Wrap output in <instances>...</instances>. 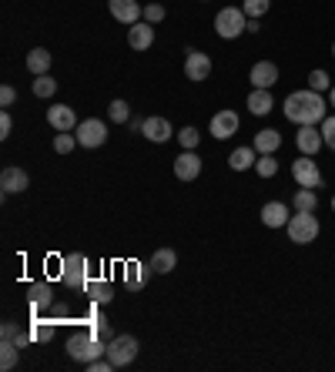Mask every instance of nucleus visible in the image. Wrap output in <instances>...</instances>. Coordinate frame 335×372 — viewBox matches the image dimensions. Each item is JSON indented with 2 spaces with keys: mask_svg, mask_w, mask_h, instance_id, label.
<instances>
[{
  "mask_svg": "<svg viewBox=\"0 0 335 372\" xmlns=\"http://www.w3.org/2000/svg\"><path fill=\"white\" fill-rule=\"evenodd\" d=\"M325 111H329V104L322 101V94L319 91H292L288 98H285V117L288 121H295V124H322Z\"/></svg>",
  "mask_w": 335,
  "mask_h": 372,
  "instance_id": "obj_1",
  "label": "nucleus"
},
{
  "mask_svg": "<svg viewBox=\"0 0 335 372\" xmlns=\"http://www.w3.org/2000/svg\"><path fill=\"white\" fill-rule=\"evenodd\" d=\"M104 352H107V346H104V339L101 335H94L90 329H84V332H74L71 339H67V356L71 359H78V362H94V359H101Z\"/></svg>",
  "mask_w": 335,
  "mask_h": 372,
  "instance_id": "obj_2",
  "label": "nucleus"
},
{
  "mask_svg": "<svg viewBox=\"0 0 335 372\" xmlns=\"http://www.w3.org/2000/svg\"><path fill=\"white\" fill-rule=\"evenodd\" d=\"M215 34L221 40H235L248 34V13L242 7H221L218 17H215Z\"/></svg>",
  "mask_w": 335,
  "mask_h": 372,
  "instance_id": "obj_3",
  "label": "nucleus"
},
{
  "mask_svg": "<svg viewBox=\"0 0 335 372\" xmlns=\"http://www.w3.org/2000/svg\"><path fill=\"white\" fill-rule=\"evenodd\" d=\"M319 231H322V225L315 219V211H295L288 219V238L295 245H312L319 238Z\"/></svg>",
  "mask_w": 335,
  "mask_h": 372,
  "instance_id": "obj_4",
  "label": "nucleus"
},
{
  "mask_svg": "<svg viewBox=\"0 0 335 372\" xmlns=\"http://www.w3.org/2000/svg\"><path fill=\"white\" fill-rule=\"evenodd\" d=\"M88 258L81 255V252H71V255L61 258V282L67 285V289H84V282H88Z\"/></svg>",
  "mask_w": 335,
  "mask_h": 372,
  "instance_id": "obj_5",
  "label": "nucleus"
},
{
  "mask_svg": "<svg viewBox=\"0 0 335 372\" xmlns=\"http://www.w3.org/2000/svg\"><path fill=\"white\" fill-rule=\"evenodd\" d=\"M138 349H141V342L134 339V335H114L111 342H107V359L114 362V369H121V366H128V362H134V356H138Z\"/></svg>",
  "mask_w": 335,
  "mask_h": 372,
  "instance_id": "obj_6",
  "label": "nucleus"
},
{
  "mask_svg": "<svg viewBox=\"0 0 335 372\" xmlns=\"http://www.w3.org/2000/svg\"><path fill=\"white\" fill-rule=\"evenodd\" d=\"M292 178L298 181V188H322V171H319V165H315V158H309V154H302L295 165H292Z\"/></svg>",
  "mask_w": 335,
  "mask_h": 372,
  "instance_id": "obj_7",
  "label": "nucleus"
},
{
  "mask_svg": "<svg viewBox=\"0 0 335 372\" xmlns=\"http://www.w3.org/2000/svg\"><path fill=\"white\" fill-rule=\"evenodd\" d=\"M74 134H78L81 148H101L107 141V124L98 121V117H88V121H81L78 128H74Z\"/></svg>",
  "mask_w": 335,
  "mask_h": 372,
  "instance_id": "obj_8",
  "label": "nucleus"
},
{
  "mask_svg": "<svg viewBox=\"0 0 335 372\" xmlns=\"http://www.w3.org/2000/svg\"><path fill=\"white\" fill-rule=\"evenodd\" d=\"M188 57H184V77L188 81H208V74H211V57L201 51H194V47H188Z\"/></svg>",
  "mask_w": 335,
  "mask_h": 372,
  "instance_id": "obj_9",
  "label": "nucleus"
},
{
  "mask_svg": "<svg viewBox=\"0 0 335 372\" xmlns=\"http://www.w3.org/2000/svg\"><path fill=\"white\" fill-rule=\"evenodd\" d=\"M107 7H111V17H114V21H121V24H128V27L144 21V7L138 0H107Z\"/></svg>",
  "mask_w": 335,
  "mask_h": 372,
  "instance_id": "obj_10",
  "label": "nucleus"
},
{
  "mask_svg": "<svg viewBox=\"0 0 335 372\" xmlns=\"http://www.w3.org/2000/svg\"><path fill=\"white\" fill-rule=\"evenodd\" d=\"M47 124H51L54 131H74L81 121L71 104H54V107H47Z\"/></svg>",
  "mask_w": 335,
  "mask_h": 372,
  "instance_id": "obj_11",
  "label": "nucleus"
},
{
  "mask_svg": "<svg viewBox=\"0 0 335 372\" xmlns=\"http://www.w3.org/2000/svg\"><path fill=\"white\" fill-rule=\"evenodd\" d=\"M295 144L302 154H309V158H315V154L322 151V131H315V124H298V134H295Z\"/></svg>",
  "mask_w": 335,
  "mask_h": 372,
  "instance_id": "obj_12",
  "label": "nucleus"
},
{
  "mask_svg": "<svg viewBox=\"0 0 335 372\" xmlns=\"http://www.w3.org/2000/svg\"><path fill=\"white\" fill-rule=\"evenodd\" d=\"M238 115L235 111H218V115L211 117V138H218V141H228L232 134H238Z\"/></svg>",
  "mask_w": 335,
  "mask_h": 372,
  "instance_id": "obj_13",
  "label": "nucleus"
},
{
  "mask_svg": "<svg viewBox=\"0 0 335 372\" xmlns=\"http://www.w3.org/2000/svg\"><path fill=\"white\" fill-rule=\"evenodd\" d=\"M0 188H4V194H17V192H27L30 188V178H27L24 168H4V175H0Z\"/></svg>",
  "mask_w": 335,
  "mask_h": 372,
  "instance_id": "obj_14",
  "label": "nucleus"
},
{
  "mask_svg": "<svg viewBox=\"0 0 335 372\" xmlns=\"http://www.w3.org/2000/svg\"><path fill=\"white\" fill-rule=\"evenodd\" d=\"M141 134H144V138H148V141L165 144L168 138L175 134V128H171V121H168V117H144Z\"/></svg>",
  "mask_w": 335,
  "mask_h": 372,
  "instance_id": "obj_15",
  "label": "nucleus"
},
{
  "mask_svg": "<svg viewBox=\"0 0 335 372\" xmlns=\"http://www.w3.org/2000/svg\"><path fill=\"white\" fill-rule=\"evenodd\" d=\"M128 44L134 51H148L151 44H155V24H148V21H138V24L128 27Z\"/></svg>",
  "mask_w": 335,
  "mask_h": 372,
  "instance_id": "obj_16",
  "label": "nucleus"
},
{
  "mask_svg": "<svg viewBox=\"0 0 335 372\" xmlns=\"http://www.w3.org/2000/svg\"><path fill=\"white\" fill-rule=\"evenodd\" d=\"M175 175H178L181 181H194L201 175V158L194 151H181L178 158H175Z\"/></svg>",
  "mask_w": 335,
  "mask_h": 372,
  "instance_id": "obj_17",
  "label": "nucleus"
},
{
  "mask_svg": "<svg viewBox=\"0 0 335 372\" xmlns=\"http://www.w3.org/2000/svg\"><path fill=\"white\" fill-rule=\"evenodd\" d=\"M248 81H252V88H269L278 81V67L271 64V61H258L252 71H248Z\"/></svg>",
  "mask_w": 335,
  "mask_h": 372,
  "instance_id": "obj_18",
  "label": "nucleus"
},
{
  "mask_svg": "<svg viewBox=\"0 0 335 372\" xmlns=\"http://www.w3.org/2000/svg\"><path fill=\"white\" fill-rule=\"evenodd\" d=\"M261 225H265V228H282V225H288V205H282V202L261 205Z\"/></svg>",
  "mask_w": 335,
  "mask_h": 372,
  "instance_id": "obj_19",
  "label": "nucleus"
},
{
  "mask_svg": "<svg viewBox=\"0 0 335 372\" xmlns=\"http://www.w3.org/2000/svg\"><path fill=\"white\" fill-rule=\"evenodd\" d=\"M27 298H30V308H34V315H40L44 308H51L54 302V292L47 282H34L30 289H27Z\"/></svg>",
  "mask_w": 335,
  "mask_h": 372,
  "instance_id": "obj_20",
  "label": "nucleus"
},
{
  "mask_svg": "<svg viewBox=\"0 0 335 372\" xmlns=\"http://www.w3.org/2000/svg\"><path fill=\"white\" fill-rule=\"evenodd\" d=\"M275 107V98H271L269 88H252V94H248V111L258 117H265Z\"/></svg>",
  "mask_w": 335,
  "mask_h": 372,
  "instance_id": "obj_21",
  "label": "nucleus"
},
{
  "mask_svg": "<svg viewBox=\"0 0 335 372\" xmlns=\"http://www.w3.org/2000/svg\"><path fill=\"white\" fill-rule=\"evenodd\" d=\"M148 272H151V265H141V262H128L124 265V285H128V292H141L144 282H148Z\"/></svg>",
  "mask_w": 335,
  "mask_h": 372,
  "instance_id": "obj_22",
  "label": "nucleus"
},
{
  "mask_svg": "<svg viewBox=\"0 0 335 372\" xmlns=\"http://www.w3.org/2000/svg\"><path fill=\"white\" fill-rule=\"evenodd\" d=\"M252 148H255L258 154H275L278 148H282V134H278V131H271V128L258 131L255 141H252Z\"/></svg>",
  "mask_w": 335,
  "mask_h": 372,
  "instance_id": "obj_23",
  "label": "nucleus"
},
{
  "mask_svg": "<svg viewBox=\"0 0 335 372\" xmlns=\"http://www.w3.org/2000/svg\"><path fill=\"white\" fill-rule=\"evenodd\" d=\"M84 292H88V298L98 302V306H107V302L114 298V289L104 282V279H88V282H84Z\"/></svg>",
  "mask_w": 335,
  "mask_h": 372,
  "instance_id": "obj_24",
  "label": "nucleus"
},
{
  "mask_svg": "<svg viewBox=\"0 0 335 372\" xmlns=\"http://www.w3.org/2000/svg\"><path fill=\"white\" fill-rule=\"evenodd\" d=\"M51 51H47V47H34V51L27 54V71H30V74L34 77H40V74H47V71H51Z\"/></svg>",
  "mask_w": 335,
  "mask_h": 372,
  "instance_id": "obj_25",
  "label": "nucleus"
},
{
  "mask_svg": "<svg viewBox=\"0 0 335 372\" xmlns=\"http://www.w3.org/2000/svg\"><path fill=\"white\" fill-rule=\"evenodd\" d=\"M148 265H151V272H158V275H168V272L178 265V255H175V248H158Z\"/></svg>",
  "mask_w": 335,
  "mask_h": 372,
  "instance_id": "obj_26",
  "label": "nucleus"
},
{
  "mask_svg": "<svg viewBox=\"0 0 335 372\" xmlns=\"http://www.w3.org/2000/svg\"><path fill=\"white\" fill-rule=\"evenodd\" d=\"M258 161V151L248 144V148H235L232 158H228V165H232V171H248V168H255Z\"/></svg>",
  "mask_w": 335,
  "mask_h": 372,
  "instance_id": "obj_27",
  "label": "nucleus"
},
{
  "mask_svg": "<svg viewBox=\"0 0 335 372\" xmlns=\"http://www.w3.org/2000/svg\"><path fill=\"white\" fill-rule=\"evenodd\" d=\"M292 208H295V211H315V208H319L315 188H298L295 198H292Z\"/></svg>",
  "mask_w": 335,
  "mask_h": 372,
  "instance_id": "obj_28",
  "label": "nucleus"
},
{
  "mask_svg": "<svg viewBox=\"0 0 335 372\" xmlns=\"http://www.w3.org/2000/svg\"><path fill=\"white\" fill-rule=\"evenodd\" d=\"M107 117H111L114 124H128V121H131V107H128V101H124V98H114V101L107 104Z\"/></svg>",
  "mask_w": 335,
  "mask_h": 372,
  "instance_id": "obj_29",
  "label": "nucleus"
},
{
  "mask_svg": "<svg viewBox=\"0 0 335 372\" xmlns=\"http://www.w3.org/2000/svg\"><path fill=\"white\" fill-rule=\"evenodd\" d=\"M17 352H20V346H17V342H7V339H4V342H0V369H4V372H11L13 366H17Z\"/></svg>",
  "mask_w": 335,
  "mask_h": 372,
  "instance_id": "obj_30",
  "label": "nucleus"
},
{
  "mask_svg": "<svg viewBox=\"0 0 335 372\" xmlns=\"http://www.w3.org/2000/svg\"><path fill=\"white\" fill-rule=\"evenodd\" d=\"M255 171H258V178H275V175H278V161H275V154H258Z\"/></svg>",
  "mask_w": 335,
  "mask_h": 372,
  "instance_id": "obj_31",
  "label": "nucleus"
},
{
  "mask_svg": "<svg viewBox=\"0 0 335 372\" xmlns=\"http://www.w3.org/2000/svg\"><path fill=\"white\" fill-rule=\"evenodd\" d=\"M30 335H34L37 342H51V339H54L51 319H34V322H30Z\"/></svg>",
  "mask_w": 335,
  "mask_h": 372,
  "instance_id": "obj_32",
  "label": "nucleus"
},
{
  "mask_svg": "<svg viewBox=\"0 0 335 372\" xmlns=\"http://www.w3.org/2000/svg\"><path fill=\"white\" fill-rule=\"evenodd\" d=\"M178 141H181V148H184V151H194V148H198V141H201V131L188 124V128L178 131Z\"/></svg>",
  "mask_w": 335,
  "mask_h": 372,
  "instance_id": "obj_33",
  "label": "nucleus"
},
{
  "mask_svg": "<svg viewBox=\"0 0 335 372\" xmlns=\"http://www.w3.org/2000/svg\"><path fill=\"white\" fill-rule=\"evenodd\" d=\"M74 141H78V134H71V131H57V138H54V151L71 154L74 151Z\"/></svg>",
  "mask_w": 335,
  "mask_h": 372,
  "instance_id": "obj_34",
  "label": "nucleus"
},
{
  "mask_svg": "<svg viewBox=\"0 0 335 372\" xmlns=\"http://www.w3.org/2000/svg\"><path fill=\"white\" fill-rule=\"evenodd\" d=\"M54 91H57V81H54L51 74H40L37 81H34V94H37V98H54Z\"/></svg>",
  "mask_w": 335,
  "mask_h": 372,
  "instance_id": "obj_35",
  "label": "nucleus"
},
{
  "mask_svg": "<svg viewBox=\"0 0 335 372\" xmlns=\"http://www.w3.org/2000/svg\"><path fill=\"white\" fill-rule=\"evenodd\" d=\"M269 7H271V0H245V4H242V11H245L248 17H255V21H261V17L269 13Z\"/></svg>",
  "mask_w": 335,
  "mask_h": 372,
  "instance_id": "obj_36",
  "label": "nucleus"
},
{
  "mask_svg": "<svg viewBox=\"0 0 335 372\" xmlns=\"http://www.w3.org/2000/svg\"><path fill=\"white\" fill-rule=\"evenodd\" d=\"M309 88L319 91V94H322V91H332V81H329V74H325L322 67H315V71L309 74Z\"/></svg>",
  "mask_w": 335,
  "mask_h": 372,
  "instance_id": "obj_37",
  "label": "nucleus"
},
{
  "mask_svg": "<svg viewBox=\"0 0 335 372\" xmlns=\"http://www.w3.org/2000/svg\"><path fill=\"white\" fill-rule=\"evenodd\" d=\"M319 131H322L325 148H332V151H335V115L325 117V121H322V128H319Z\"/></svg>",
  "mask_w": 335,
  "mask_h": 372,
  "instance_id": "obj_38",
  "label": "nucleus"
},
{
  "mask_svg": "<svg viewBox=\"0 0 335 372\" xmlns=\"http://www.w3.org/2000/svg\"><path fill=\"white\" fill-rule=\"evenodd\" d=\"M165 7H161V4H148V7H144V21H148V24H161V21H165Z\"/></svg>",
  "mask_w": 335,
  "mask_h": 372,
  "instance_id": "obj_39",
  "label": "nucleus"
},
{
  "mask_svg": "<svg viewBox=\"0 0 335 372\" xmlns=\"http://www.w3.org/2000/svg\"><path fill=\"white\" fill-rule=\"evenodd\" d=\"M0 335H4L7 342H13V339L20 335V325H17V322H4V325H0Z\"/></svg>",
  "mask_w": 335,
  "mask_h": 372,
  "instance_id": "obj_40",
  "label": "nucleus"
},
{
  "mask_svg": "<svg viewBox=\"0 0 335 372\" xmlns=\"http://www.w3.org/2000/svg\"><path fill=\"white\" fill-rule=\"evenodd\" d=\"M13 101H17V91H13L11 84H4V88H0V104H4V107H11Z\"/></svg>",
  "mask_w": 335,
  "mask_h": 372,
  "instance_id": "obj_41",
  "label": "nucleus"
},
{
  "mask_svg": "<svg viewBox=\"0 0 335 372\" xmlns=\"http://www.w3.org/2000/svg\"><path fill=\"white\" fill-rule=\"evenodd\" d=\"M11 131H13V121H11V115L4 111V115H0V138H11Z\"/></svg>",
  "mask_w": 335,
  "mask_h": 372,
  "instance_id": "obj_42",
  "label": "nucleus"
},
{
  "mask_svg": "<svg viewBox=\"0 0 335 372\" xmlns=\"http://www.w3.org/2000/svg\"><path fill=\"white\" fill-rule=\"evenodd\" d=\"M261 30V21H255V17H248V34H258Z\"/></svg>",
  "mask_w": 335,
  "mask_h": 372,
  "instance_id": "obj_43",
  "label": "nucleus"
},
{
  "mask_svg": "<svg viewBox=\"0 0 335 372\" xmlns=\"http://www.w3.org/2000/svg\"><path fill=\"white\" fill-rule=\"evenodd\" d=\"M329 107H335V84H332V91H329Z\"/></svg>",
  "mask_w": 335,
  "mask_h": 372,
  "instance_id": "obj_44",
  "label": "nucleus"
},
{
  "mask_svg": "<svg viewBox=\"0 0 335 372\" xmlns=\"http://www.w3.org/2000/svg\"><path fill=\"white\" fill-rule=\"evenodd\" d=\"M332 57H335V44H332Z\"/></svg>",
  "mask_w": 335,
  "mask_h": 372,
  "instance_id": "obj_45",
  "label": "nucleus"
},
{
  "mask_svg": "<svg viewBox=\"0 0 335 372\" xmlns=\"http://www.w3.org/2000/svg\"><path fill=\"white\" fill-rule=\"evenodd\" d=\"M332 208H335V198H332Z\"/></svg>",
  "mask_w": 335,
  "mask_h": 372,
  "instance_id": "obj_46",
  "label": "nucleus"
}]
</instances>
